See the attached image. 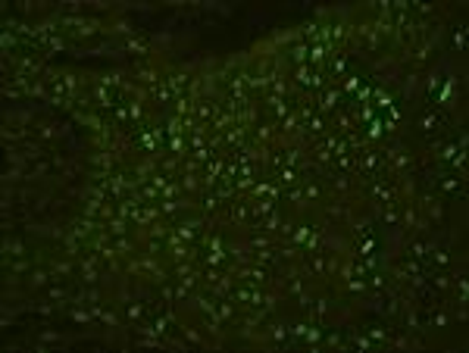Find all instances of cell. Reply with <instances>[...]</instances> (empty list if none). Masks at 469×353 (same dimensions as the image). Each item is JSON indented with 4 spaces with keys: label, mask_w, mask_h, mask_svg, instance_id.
I'll use <instances>...</instances> for the list:
<instances>
[{
    "label": "cell",
    "mask_w": 469,
    "mask_h": 353,
    "mask_svg": "<svg viewBox=\"0 0 469 353\" xmlns=\"http://www.w3.org/2000/svg\"><path fill=\"white\" fill-rule=\"evenodd\" d=\"M238 275H241L244 281H250V285H266V269H263L260 263L257 266H241Z\"/></svg>",
    "instance_id": "2"
},
{
    "label": "cell",
    "mask_w": 469,
    "mask_h": 353,
    "mask_svg": "<svg viewBox=\"0 0 469 353\" xmlns=\"http://www.w3.org/2000/svg\"><path fill=\"white\" fill-rule=\"evenodd\" d=\"M194 113H197V122L200 125H207V119H213V100H197V107H194Z\"/></svg>",
    "instance_id": "3"
},
{
    "label": "cell",
    "mask_w": 469,
    "mask_h": 353,
    "mask_svg": "<svg viewBox=\"0 0 469 353\" xmlns=\"http://www.w3.org/2000/svg\"><path fill=\"white\" fill-rule=\"evenodd\" d=\"M182 191H200V182H197V175H182Z\"/></svg>",
    "instance_id": "7"
},
{
    "label": "cell",
    "mask_w": 469,
    "mask_h": 353,
    "mask_svg": "<svg viewBox=\"0 0 469 353\" xmlns=\"http://www.w3.org/2000/svg\"><path fill=\"white\" fill-rule=\"evenodd\" d=\"M269 210H272V200H260L257 206H253V213H257V216H266Z\"/></svg>",
    "instance_id": "10"
},
{
    "label": "cell",
    "mask_w": 469,
    "mask_h": 353,
    "mask_svg": "<svg viewBox=\"0 0 469 353\" xmlns=\"http://www.w3.org/2000/svg\"><path fill=\"white\" fill-rule=\"evenodd\" d=\"M278 182H281V185H294V182H297V172L285 166V169H281V175H278Z\"/></svg>",
    "instance_id": "8"
},
{
    "label": "cell",
    "mask_w": 469,
    "mask_h": 353,
    "mask_svg": "<svg viewBox=\"0 0 469 353\" xmlns=\"http://www.w3.org/2000/svg\"><path fill=\"white\" fill-rule=\"evenodd\" d=\"M91 166H94V169H100V172L107 175V172L113 169V157H107V153H97V157H91Z\"/></svg>",
    "instance_id": "4"
},
{
    "label": "cell",
    "mask_w": 469,
    "mask_h": 353,
    "mask_svg": "<svg viewBox=\"0 0 469 353\" xmlns=\"http://www.w3.org/2000/svg\"><path fill=\"white\" fill-rule=\"evenodd\" d=\"M338 97H341L338 91H329V94H326V100H322V113H329V109H331V107H335V103H338Z\"/></svg>",
    "instance_id": "9"
},
{
    "label": "cell",
    "mask_w": 469,
    "mask_h": 353,
    "mask_svg": "<svg viewBox=\"0 0 469 353\" xmlns=\"http://www.w3.org/2000/svg\"><path fill=\"white\" fill-rule=\"evenodd\" d=\"M335 185L341 188V191H344V188H347V175H335Z\"/></svg>",
    "instance_id": "11"
},
{
    "label": "cell",
    "mask_w": 469,
    "mask_h": 353,
    "mask_svg": "<svg viewBox=\"0 0 469 353\" xmlns=\"http://www.w3.org/2000/svg\"><path fill=\"white\" fill-rule=\"evenodd\" d=\"M47 278H50V275H47L44 269H31V272H28V288H44Z\"/></svg>",
    "instance_id": "5"
},
{
    "label": "cell",
    "mask_w": 469,
    "mask_h": 353,
    "mask_svg": "<svg viewBox=\"0 0 469 353\" xmlns=\"http://www.w3.org/2000/svg\"><path fill=\"white\" fill-rule=\"evenodd\" d=\"M200 225H203V219L200 216H194V219H182L175 225V238L178 241H191L194 235H200Z\"/></svg>",
    "instance_id": "1"
},
{
    "label": "cell",
    "mask_w": 469,
    "mask_h": 353,
    "mask_svg": "<svg viewBox=\"0 0 469 353\" xmlns=\"http://www.w3.org/2000/svg\"><path fill=\"white\" fill-rule=\"evenodd\" d=\"M94 97H97V107H113V94H110L107 88H94Z\"/></svg>",
    "instance_id": "6"
}]
</instances>
